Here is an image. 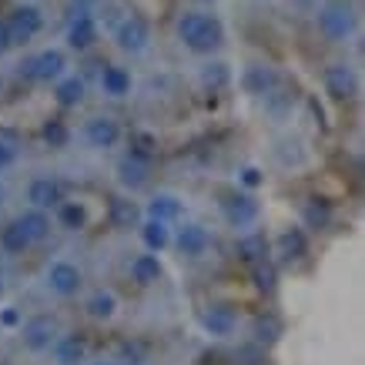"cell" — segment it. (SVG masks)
Returning a JSON list of instances; mask_svg holds the SVG:
<instances>
[{
    "mask_svg": "<svg viewBox=\"0 0 365 365\" xmlns=\"http://www.w3.org/2000/svg\"><path fill=\"white\" fill-rule=\"evenodd\" d=\"M252 278H255V288H258V292H272V288H275V268L268 265V262H255Z\"/></svg>",
    "mask_w": 365,
    "mask_h": 365,
    "instance_id": "4dcf8cb0",
    "label": "cell"
},
{
    "mask_svg": "<svg viewBox=\"0 0 365 365\" xmlns=\"http://www.w3.org/2000/svg\"><path fill=\"white\" fill-rule=\"evenodd\" d=\"M54 355H57V365H78L84 362V342L78 335H64L54 342Z\"/></svg>",
    "mask_w": 365,
    "mask_h": 365,
    "instance_id": "ffe728a7",
    "label": "cell"
},
{
    "mask_svg": "<svg viewBox=\"0 0 365 365\" xmlns=\"http://www.w3.org/2000/svg\"><path fill=\"white\" fill-rule=\"evenodd\" d=\"M54 94H57V104H61V108H78L81 101H84V81L81 78H61Z\"/></svg>",
    "mask_w": 365,
    "mask_h": 365,
    "instance_id": "44dd1931",
    "label": "cell"
},
{
    "mask_svg": "<svg viewBox=\"0 0 365 365\" xmlns=\"http://www.w3.org/2000/svg\"><path fill=\"white\" fill-rule=\"evenodd\" d=\"M4 201H7V188H4V185H0V205H4Z\"/></svg>",
    "mask_w": 365,
    "mask_h": 365,
    "instance_id": "f35d334b",
    "label": "cell"
},
{
    "mask_svg": "<svg viewBox=\"0 0 365 365\" xmlns=\"http://www.w3.org/2000/svg\"><path fill=\"white\" fill-rule=\"evenodd\" d=\"M101 88H104V94H111V98H124L131 91V74L124 67H104Z\"/></svg>",
    "mask_w": 365,
    "mask_h": 365,
    "instance_id": "d6986e66",
    "label": "cell"
},
{
    "mask_svg": "<svg viewBox=\"0 0 365 365\" xmlns=\"http://www.w3.org/2000/svg\"><path fill=\"white\" fill-rule=\"evenodd\" d=\"M138 218H141L138 205H131V201H124V198L111 201V225L114 228H131V225H138Z\"/></svg>",
    "mask_w": 365,
    "mask_h": 365,
    "instance_id": "d4e9b609",
    "label": "cell"
},
{
    "mask_svg": "<svg viewBox=\"0 0 365 365\" xmlns=\"http://www.w3.org/2000/svg\"><path fill=\"white\" fill-rule=\"evenodd\" d=\"M14 222L21 225V232L27 235V242H44L47 238V232H51V218H47L44 211H24L21 218H14Z\"/></svg>",
    "mask_w": 365,
    "mask_h": 365,
    "instance_id": "e0dca14e",
    "label": "cell"
},
{
    "mask_svg": "<svg viewBox=\"0 0 365 365\" xmlns=\"http://www.w3.org/2000/svg\"><path fill=\"white\" fill-rule=\"evenodd\" d=\"M325 88L332 98H352L359 91V81H355V71L349 64H332L325 67Z\"/></svg>",
    "mask_w": 365,
    "mask_h": 365,
    "instance_id": "8fae6325",
    "label": "cell"
},
{
    "mask_svg": "<svg viewBox=\"0 0 365 365\" xmlns=\"http://www.w3.org/2000/svg\"><path fill=\"white\" fill-rule=\"evenodd\" d=\"M41 11L37 7H21V11H14V17L7 21V31H11V41L14 44H27L31 37L41 34Z\"/></svg>",
    "mask_w": 365,
    "mask_h": 365,
    "instance_id": "52a82bcc",
    "label": "cell"
},
{
    "mask_svg": "<svg viewBox=\"0 0 365 365\" xmlns=\"http://www.w3.org/2000/svg\"><path fill=\"white\" fill-rule=\"evenodd\" d=\"M242 181L248 185V188H255V185L262 181V175H258V168H245V171H242Z\"/></svg>",
    "mask_w": 365,
    "mask_h": 365,
    "instance_id": "8d00e7d4",
    "label": "cell"
},
{
    "mask_svg": "<svg viewBox=\"0 0 365 365\" xmlns=\"http://www.w3.org/2000/svg\"><path fill=\"white\" fill-rule=\"evenodd\" d=\"M278 248H282V258H285V262H299L302 255H305V238H302V232H285L282 242H278Z\"/></svg>",
    "mask_w": 365,
    "mask_h": 365,
    "instance_id": "83f0119b",
    "label": "cell"
},
{
    "mask_svg": "<svg viewBox=\"0 0 365 365\" xmlns=\"http://www.w3.org/2000/svg\"><path fill=\"white\" fill-rule=\"evenodd\" d=\"M44 138H47L51 144H54V148H61V144L67 141V128H64L61 121H51V124L44 128Z\"/></svg>",
    "mask_w": 365,
    "mask_h": 365,
    "instance_id": "e575fe53",
    "label": "cell"
},
{
    "mask_svg": "<svg viewBox=\"0 0 365 365\" xmlns=\"http://www.w3.org/2000/svg\"><path fill=\"white\" fill-rule=\"evenodd\" d=\"M141 238H144V245H148L151 252H161V248L171 245V232H168V225L151 222V218L141 225Z\"/></svg>",
    "mask_w": 365,
    "mask_h": 365,
    "instance_id": "cb8c5ba5",
    "label": "cell"
},
{
    "mask_svg": "<svg viewBox=\"0 0 365 365\" xmlns=\"http://www.w3.org/2000/svg\"><path fill=\"white\" fill-rule=\"evenodd\" d=\"M14 161H17V144L7 141V138H0V171H7Z\"/></svg>",
    "mask_w": 365,
    "mask_h": 365,
    "instance_id": "836d02e7",
    "label": "cell"
},
{
    "mask_svg": "<svg viewBox=\"0 0 365 365\" xmlns=\"http://www.w3.org/2000/svg\"><path fill=\"white\" fill-rule=\"evenodd\" d=\"M238 255H242L245 262H265V255H268V242H265V235H245L242 242H238Z\"/></svg>",
    "mask_w": 365,
    "mask_h": 365,
    "instance_id": "484cf974",
    "label": "cell"
},
{
    "mask_svg": "<svg viewBox=\"0 0 365 365\" xmlns=\"http://www.w3.org/2000/svg\"><path fill=\"white\" fill-rule=\"evenodd\" d=\"M255 342H265V345H272L278 339V332H282V329H278V322L275 319H258L255 322Z\"/></svg>",
    "mask_w": 365,
    "mask_h": 365,
    "instance_id": "1f68e13d",
    "label": "cell"
},
{
    "mask_svg": "<svg viewBox=\"0 0 365 365\" xmlns=\"http://www.w3.org/2000/svg\"><path fill=\"white\" fill-rule=\"evenodd\" d=\"M14 47V41H11V31H7V21H0V54H7Z\"/></svg>",
    "mask_w": 365,
    "mask_h": 365,
    "instance_id": "d590c367",
    "label": "cell"
},
{
    "mask_svg": "<svg viewBox=\"0 0 365 365\" xmlns=\"http://www.w3.org/2000/svg\"><path fill=\"white\" fill-rule=\"evenodd\" d=\"M0 248H4V252H11V255H24L27 248H31L27 235L21 232V225H17V222L4 225V232H0Z\"/></svg>",
    "mask_w": 365,
    "mask_h": 365,
    "instance_id": "603a6c76",
    "label": "cell"
},
{
    "mask_svg": "<svg viewBox=\"0 0 365 365\" xmlns=\"http://www.w3.org/2000/svg\"><path fill=\"white\" fill-rule=\"evenodd\" d=\"M275 71L272 67H248L245 71V88L252 91V94H268V91L275 88Z\"/></svg>",
    "mask_w": 365,
    "mask_h": 365,
    "instance_id": "7402d4cb",
    "label": "cell"
},
{
    "mask_svg": "<svg viewBox=\"0 0 365 365\" xmlns=\"http://www.w3.org/2000/svg\"><path fill=\"white\" fill-rule=\"evenodd\" d=\"M201 84H205V88H225V84H228V67H225L222 61L205 64L201 67Z\"/></svg>",
    "mask_w": 365,
    "mask_h": 365,
    "instance_id": "f1b7e54d",
    "label": "cell"
},
{
    "mask_svg": "<svg viewBox=\"0 0 365 365\" xmlns=\"http://www.w3.org/2000/svg\"><path fill=\"white\" fill-rule=\"evenodd\" d=\"M161 262H158V255H138L131 262V275L138 285H155L158 278H161Z\"/></svg>",
    "mask_w": 365,
    "mask_h": 365,
    "instance_id": "ac0fdd59",
    "label": "cell"
},
{
    "mask_svg": "<svg viewBox=\"0 0 365 365\" xmlns=\"http://www.w3.org/2000/svg\"><path fill=\"white\" fill-rule=\"evenodd\" d=\"M222 211L232 228H248L252 222H258V201L252 195H232V198H225Z\"/></svg>",
    "mask_w": 365,
    "mask_h": 365,
    "instance_id": "8992f818",
    "label": "cell"
},
{
    "mask_svg": "<svg viewBox=\"0 0 365 365\" xmlns=\"http://www.w3.org/2000/svg\"><path fill=\"white\" fill-rule=\"evenodd\" d=\"M57 208H61V225H64V228H71V232L84 228L88 215H84V208H81L78 201H71V205H57Z\"/></svg>",
    "mask_w": 365,
    "mask_h": 365,
    "instance_id": "f546056e",
    "label": "cell"
},
{
    "mask_svg": "<svg viewBox=\"0 0 365 365\" xmlns=\"http://www.w3.org/2000/svg\"><path fill=\"white\" fill-rule=\"evenodd\" d=\"M114 309H118V302H114L111 292H94L88 299V312L94 315V319H111Z\"/></svg>",
    "mask_w": 365,
    "mask_h": 365,
    "instance_id": "4316f807",
    "label": "cell"
},
{
    "mask_svg": "<svg viewBox=\"0 0 365 365\" xmlns=\"http://www.w3.org/2000/svg\"><path fill=\"white\" fill-rule=\"evenodd\" d=\"M94 41H98V24H94V17L78 14V17L71 21V27H67V44L74 47V51H88Z\"/></svg>",
    "mask_w": 365,
    "mask_h": 365,
    "instance_id": "9a60e30c",
    "label": "cell"
},
{
    "mask_svg": "<svg viewBox=\"0 0 365 365\" xmlns=\"http://www.w3.org/2000/svg\"><path fill=\"white\" fill-rule=\"evenodd\" d=\"M47 285H51V292H57V295H74L81 288V272L78 265H71V262H54V265L47 268Z\"/></svg>",
    "mask_w": 365,
    "mask_h": 365,
    "instance_id": "9c48e42d",
    "label": "cell"
},
{
    "mask_svg": "<svg viewBox=\"0 0 365 365\" xmlns=\"http://www.w3.org/2000/svg\"><path fill=\"white\" fill-rule=\"evenodd\" d=\"M114 41L128 54H141L144 47H148V41H151V31H148V24L141 17H124L118 24V31H114Z\"/></svg>",
    "mask_w": 365,
    "mask_h": 365,
    "instance_id": "5b68a950",
    "label": "cell"
},
{
    "mask_svg": "<svg viewBox=\"0 0 365 365\" xmlns=\"http://www.w3.org/2000/svg\"><path fill=\"white\" fill-rule=\"evenodd\" d=\"M305 222H309L312 228H322V225L329 222V208H325V205H315V201H312L309 208H305Z\"/></svg>",
    "mask_w": 365,
    "mask_h": 365,
    "instance_id": "d6a6232c",
    "label": "cell"
},
{
    "mask_svg": "<svg viewBox=\"0 0 365 365\" xmlns=\"http://www.w3.org/2000/svg\"><path fill=\"white\" fill-rule=\"evenodd\" d=\"M178 37H181L185 47L195 51V54H211L215 47H222L225 27H222L218 17H208V14L191 11V14H185V17L178 21Z\"/></svg>",
    "mask_w": 365,
    "mask_h": 365,
    "instance_id": "6da1fadb",
    "label": "cell"
},
{
    "mask_svg": "<svg viewBox=\"0 0 365 365\" xmlns=\"http://www.w3.org/2000/svg\"><path fill=\"white\" fill-rule=\"evenodd\" d=\"M201 325H205L211 335L225 339V335L235 332V325H238V315H235V309H228V305H211V309L201 315Z\"/></svg>",
    "mask_w": 365,
    "mask_h": 365,
    "instance_id": "5bb4252c",
    "label": "cell"
},
{
    "mask_svg": "<svg viewBox=\"0 0 365 365\" xmlns=\"http://www.w3.org/2000/svg\"><path fill=\"white\" fill-rule=\"evenodd\" d=\"M84 138H88L91 148H114L121 141V128L114 118H91L88 128H84Z\"/></svg>",
    "mask_w": 365,
    "mask_h": 365,
    "instance_id": "30bf717a",
    "label": "cell"
},
{
    "mask_svg": "<svg viewBox=\"0 0 365 365\" xmlns=\"http://www.w3.org/2000/svg\"><path fill=\"white\" fill-rule=\"evenodd\" d=\"M64 54L61 51H41V54L27 57L21 64V74L31 81H41V84H47V81H61V74H64Z\"/></svg>",
    "mask_w": 365,
    "mask_h": 365,
    "instance_id": "3957f363",
    "label": "cell"
},
{
    "mask_svg": "<svg viewBox=\"0 0 365 365\" xmlns=\"http://www.w3.org/2000/svg\"><path fill=\"white\" fill-rule=\"evenodd\" d=\"M27 201L34 205V211L57 208L61 205V185H57L54 178H37V181H31V188H27Z\"/></svg>",
    "mask_w": 365,
    "mask_h": 365,
    "instance_id": "7c38bea8",
    "label": "cell"
},
{
    "mask_svg": "<svg viewBox=\"0 0 365 365\" xmlns=\"http://www.w3.org/2000/svg\"><path fill=\"white\" fill-rule=\"evenodd\" d=\"M208 245H211V235H208V228H201V225H185V228L178 232V252L188 255V258L205 255Z\"/></svg>",
    "mask_w": 365,
    "mask_h": 365,
    "instance_id": "4fadbf2b",
    "label": "cell"
},
{
    "mask_svg": "<svg viewBox=\"0 0 365 365\" xmlns=\"http://www.w3.org/2000/svg\"><path fill=\"white\" fill-rule=\"evenodd\" d=\"M148 175H151V165H148V158H141V155H124L121 161H118V181H121L124 188H131V191H138V188H144L148 185Z\"/></svg>",
    "mask_w": 365,
    "mask_h": 365,
    "instance_id": "ba28073f",
    "label": "cell"
},
{
    "mask_svg": "<svg viewBox=\"0 0 365 365\" xmlns=\"http://www.w3.org/2000/svg\"><path fill=\"white\" fill-rule=\"evenodd\" d=\"M74 4H78L81 11H84V7H94V4H98V0H74Z\"/></svg>",
    "mask_w": 365,
    "mask_h": 365,
    "instance_id": "74e56055",
    "label": "cell"
},
{
    "mask_svg": "<svg viewBox=\"0 0 365 365\" xmlns=\"http://www.w3.org/2000/svg\"><path fill=\"white\" fill-rule=\"evenodd\" d=\"M319 27L329 41H345L355 31V11L345 0H329L319 11Z\"/></svg>",
    "mask_w": 365,
    "mask_h": 365,
    "instance_id": "7a4b0ae2",
    "label": "cell"
},
{
    "mask_svg": "<svg viewBox=\"0 0 365 365\" xmlns=\"http://www.w3.org/2000/svg\"><path fill=\"white\" fill-rule=\"evenodd\" d=\"M181 211H185V205H181L175 195H155L151 205H148V218H151V222H161V225H171L181 218Z\"/></svg>",
    "mask_w": 365,
    "mask_h": 365,
    "instance_id": "2e32d148",
    "label": "cell"
},
{
    "mask_svg": "<svg viewBox=\"0 0 365 365\" xmlns=\"http://www.w3.org/2000/svg\"><path fill=\"white\" fill-rule=\"evenodd\" d=\"M21 339L31 352H44V349H51L57 342V322L51 315H34V319L24 322Z\"/></svg>",
    "mask_w": 365,
    "mask_h": 365,
    "instance_id": "277c9868",
    "label": "cell"
}]
</instances>
